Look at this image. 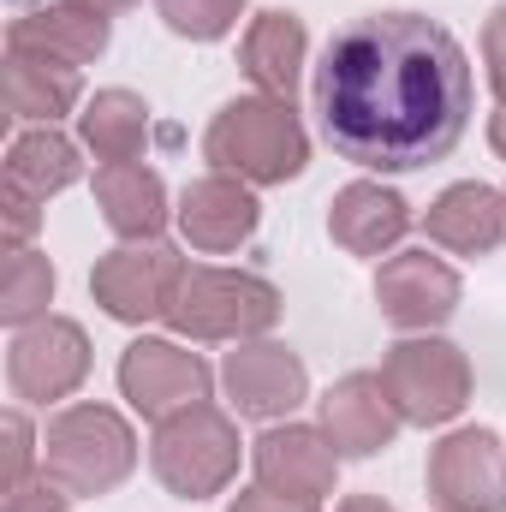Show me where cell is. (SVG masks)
Masks as SVG:
<instances>
[{
  "instance_id": "cell-18",
  "label": "cell",
  "mask_w": 506,
  "mask_h": 512,
  "mask_svg": "<svg viewBox=\"0 0 506 512\" xmlns=\"http://www.w3.org/2000/svg\"><path fill=\"white\" fill-rule=\"evenodd\" d=\"M108 36H114L108 30V12H90V6L60 0V6H42V12L12 18L6 48H36V54H54L66 66H84V60L108 54Z\"/></svg>"
},
{
  "instance_id": "cell-19",
  "label": "cell",
  "mask_w": 506,
  "mask_h": 512,
  "mask_svg": "<svg viewBox=\"0 0 506 512\" xmlns=\"http://www.w3.org/2000/svg\"><path fill=\"white\" fill-rule=\"evenodd\" d=\"M84 96V78L78 66L54 60V54H36V48H12L6 54V114L12 120H42L54 126L60 114H72Z\"/></svg>"
},
{
  "instance_id": "cell-16",
  "label": "cell",
  "mask_w": 506,
  "mask_h": 512,
  "mask_svg": "<svg viewBox=\"0 0 506 512\" xmlns=\"http://www.w3.org/2000/svg\"><path fill=\"white\" fill-rule=\"evenodd\" d=\"M423 227H429V239H435V245H447V251L489 256L506 239V197L495 191V185H477V179L447 185V191L429 203Z\"/></svg>"
},
{
  "instance_id": "cell-15",
  "label": "cell",
  "mask_w": 506,
  "mask_h": 512,
  "mask_svg": "<svg viewBox=\"0 0 506 512\" xmlns=\"http://www.w3.org/2000/svg\"><path fill=\"white\" fill-rule=\"evenodd\" d=\"M256 197L245 179L233 173H209V179H191L185 197H179V233L197 245V251H239L256 233Z\"/></svg>"
},
{
  "instance_id": "cell-33",
  "label": "cell",
  "mask_w": 506,
  "mask_h": 512,
  "mask_svg": "<svg viewBox=\"0 0 506 512\" xmlns=\"http://www.w3.org/2000/svg\"><path fill=\"white\" fill-rule=\"evenodd\" d=\"M72 6H90V12H126L137 0H72Z\"/></svg>"
},
{
  "instance_id": "cell-20",
  "label": "cell",
  "mask_w": 506,
  "mask_h": 512,
  "mask_svg": "<svg viewBox=\"0 0 506 512\" xmlns=\"http://www.w3.org/2000/svg\"><path fill=\"white\" fill-rule=\"evenodd\" d=\"M96 203H102V221L120 239H131V245H149L167 227V191L137 161H120V167H102L96 173Z\"/></svg>"
},
{
  "instance_id": "cell-5",
  "label": "cell",
  "mask_w": 506,
  "mask_h": 512,
  "mask_svg": "<svg viewBox=\"0 0 506 512\" xmlns=\"http://www.w3.org/2000/svg\"><path fill=\"white\" fill-rule=\"evenodd\" d=\"M167 322L185 340H256L280 322V292L239 268H185Z\"/></svg>"
},
{
  "instance_id": "cell-11",
  "label": "cell",
  "mask_w": 506,
  "mask_h": 512,
  "mask_svg": "<svg viewBox=\"0 0 506 512\" xmlns=\"http://www.w3.org/2000/svg\"><path fill=\"white\" fill-rule=\"evenodd\" d=\"M251 459H256V489H274L286 501H322V495H334L340 447L328 441V429H310V423L268 429L256 441Z\"/></svg>"
},
{
  "instance_id": "cell-25",
  "label": "cell",
  "mask_w": 506,
  "mask_h": 512,
  "mask_svg": "<svg viewBox=\"0 0 506 512\" xmlns=\"http://www.w3.org/2000/svg\"><path fill=\"white\" fill-rule=\"evenodd\" d=\"M245 0H161V18L173 36H191V42H215L239 24Z\"/></svg>"
},
{
  "instance_id": "cell-17",
  "label": "cell",
  "mask_w": 506,
  "mask_h": 512,
  "mask_svg": "<svg viewBox=\"0 0 506 512\" xmlns=\"http://www.w3.org/2000/svg\"><path fill=\"white\" fill-rule=\"evenodd\" d=\"M405 227H411L405 197L387 191V185H370V179L346 185V191L334 197V209H328V233H334V245L352 251V256L393 251V245L405 239Z\"/></svg>"
},
{
  "instance_id": "cell-13",
  "label": "cell",
  "mask_w": 506,
  "mask_h": 512,
  "mask_svg": "<svg viewBox=\"0 0 506 512\" xmlns=\"http://www.w3.org/2000/svg\"><path fill=\"white\" fill-rule=\"evenodd\" d=\"M221 382H227V399L239 405V417H262V423L286 417L310 393V376H304L298 352L280 346V340H245L239 352H227Z\"/></svg>"
},
{
  "instance_id": "cell-30",
  "label": "cell",
  "mask_w": 506,
  "mask_h": 512,
  "mask_svg": "<svg viewBox=\"0 0 506 512\" xmlns=\"http://www.w3.org/2000/svg\"><path fill=\"white\" fill-rule=\"evenodd\" d=\"M227 512H316V501H286L274 489H251V495H239Z\"/></svg>"
},
{
  "instance_id": "cell-8",
  "label": "cell",
  "mask_w": 506,
  "mask_h": 512,
  "mask_svg": "<svg viewBox=\"0 0 506 512\" xmlns=\"http://www.w3.org/2000/svg\"><path fill=\"white\" fill-rule=\"evenodd\" d=\"M84 376H90V340H84L78 322H66V316H42V322H30V328L12 334L6 382H12L18 399H30V405L66 399Z\"/></svg>"
},
{
  "instance_id": "cell-26",
  "label": "cell",
  "mask_w": 506,
  "mask_h": 512,
  "mask_svg": "<svg viewBox=\"0 0 506 512\" xmlns=\"http://www.w3.org/2000/svg\"><path fill=\"white\" fill-rule=\"evenodd\" d=\"M66 489L42 471V477H24L18 489H6V501H0V512H66Z\"/></svg>"
},
{
  "instance_id": "cell-32",
  "label": "cell",
  "mask_w": 506,
  "mask_h": 512,
  "mask_svg": "<svg viewBox=\"0 0 506 512\" xmlns=\"http://www.w3.org/2000/svg\"><path fill=\"white\" fill-rule=\"evenodd\" d=\"M489 143H495V155H506V108L489 120Z\"/></svg>"
},
{
  "instance_id": "cell-4",
  "label": "cell",
  "mask_w": 506,
  "mask_h": 512,
  "mask_svg": "<svg viewBox=\"0 0 506 512\" xmlns=\"http://www.w3.org/2000/svg\"><path fill=\"white\" fill-rule=\"evenodd\" d=\"M149 465L155 477L179 495V501H209L233 483L239 471V429L227 423V411H215L209 399L203 405H185L173 417L155 423V441H149Z\"/></svg>"
},
{
  "instance_id": "cell-3",
  "label": "cell",
  "mask_w": 506,
  "mask_h": 512,
  "mask_svg": "<svg viewBox=\"0 0 506 512\" xmlns=\"http://www.w3.org/2000/svg\"><path fill=\"white\" fill-rule=\"evenodd\" d=\"M131 465H137L131 423L108 405H66L42 435V471L72 501H96V495L120 489Z\"/></svg>"
},
{
  "instance_id": "cell-29",
  "label": "cell",
  "mask_w": 506,
  "mask_h": 512,
  "mask_svg": "<svg viewBox=\"0 0 506 512\" xmlns=\"http://www.w3.org/2000/svg\"><path fill=\"white\" fill-rule=\"evenodd\" d=\"M483 60H489V84H495V96L506 108V6L489 12V24H483Z\"/></svg>"
},
{
  "instance_id": "cell-1",
  "label": "cell",
  "mask_w": 506,
  "mask_h": 512,
  "mask_svg": "<svg viewBox=\"0 0 506 512\" xmlns=\"http://www.w3.org/2000/svg\"><path fill=\"white\" fill-rule=\"evenodd\" d=\"M328 143L376 173H417L465 137L471 66L447 24L423 12H370L346 24L316 66Z\"/></svg>"
},
{
  "instance_id": "cell-28",
  "label": "cell",
  "mask_w": 506,
  "mask_h": 512,
  "mask_svg": "<svg viewBox=\"0 0 506 512\" xmlns=\"http://www.w3.org/2000/svg\"><path fill=\"white\" fill-rule=\"evenodd\" d=\"M30 233H36V197L18 191V185H6V256L24 251Z\"/></svg>"
},
{
  "instance_id": "cell-22",
  "label": "cell",
  "mask_w": 506,
  "mask_h": 512,
  "mask_svg": "<svg viewBox=\"0 0 506 512\" xmlns=\"http://www.w3.org/2000/svg\"><path fill=\"white\" fill-rule=\"evenodd\" d=\"M298 66H304V24L292 12H262L245 36V72L262 96H286L292 102V84H298Z\"/></svg>"
},
{
  "instance_id": "cell-24",
  "label": "cell",
  "mask_w": 506,
  "mask_h": 512,
  "mask_svg": "<svg viewBox=\"0 0 506 512\" xmlns=\"http://www.w3.org/2000/svg\"><path fill=\"white\" fill-rule=\"evenodd\" d=\"M48 298H54V262L36 251L6 256V268H0V316L12 328H30V322H42Z\"/></svg>"
},
{
  "instance_id": "cell-27",
  "label": "cell",
  "mask_w": 506,
  "mask_h": 512,
  "mask_svg": "<svg viewBox=\"0 0 506 512\" xmlns=\"http://www.w3.org/2000/svg\"><path fill=\"white\" fill-rule=\"evenodd\" d=\"M0 435H6V471H0V495H6L30 477V423H24V411H6Z\"/></svg>"
},
{
  "instance_id": "cell-21",
  "label": "cell",
  "mask_w": 506,
  "mask_h": 512,
  "mask_svg": "<svg viewBox=\"0 0 506 512\" xmlns=\"http://www.w3.org/2000/svg\"><path fill=\"white\" fill-rule=\"evenodd\" d=\"M78 173H84L78 143H72V137H60L54 126L18 131V137H12V149H6V185L30 191L36 203H48L54 191H66Z\"/></svg>"
},
{
  "instance_id": "cell-10",
  "label": "cell",
  "mask_w": 506,
  "mask_h": 512,
  "mask_svg": "<svg viewBox=\"0 0 506 512\" xmlns=\"http://www.w3.org/2000/svg\"><path fill=\"white\" fill-rule=\"evenodd\" d=\"M120 387H126V399L143 417L161 423V417L209 399V364L197 352L173 346V340H137L120 358Z\"/></svg>"
},
{
  "instance_id": "cell-31",
  "label": "cell",
  "mask_w": 506,
  "mask_h": 512,
  "mask_svg": "<svg viewBox=\"0 0 506 512\" xmlns=\"http://www.w3.org/2000/svg\"><path fill=\"white\" fill-rule=\"evenodd\" d=\"M340 512H393V507H387L381 495H352V501H346Z\"/></svg>"
},
{
  "instance_id": "cell-23",
  "label": "cell",
  "mask_w": 506,
  "mask_h": 512,
  "mask_svg": "<svg viewBox=\"0 0 506 512\" xmlns=\"http://www.w3.org/2000/svg\"><path fill=\"white\" fill-rule=\"evenodd\" d=\"M78 131H84V143L96 149L102 167H120V161H137V155H143L149 108H143V96H131V90H102V96H90V108L78 114Z\"/></svg>"
},
{
  "instance_id": "cell-9",
  "label": "cell",
  "mask_w": 506,
  "mask_h": 512,
  "mask_svg": "<svg viewBox=\"0 0 506 512\" xmlns=\"http://www.w3.org/2000/svg\"><path fill=\"white\" fill-rule=\"evenodd\" d=\"M429 501L441 512H506V453L489 429H459L429 453Z\"/></svg>"
},
{
  "instance_id": "cell-6",
  "label": "cell",
  "mask_w": 506,
  "mask_h": 512,
  "mask_svg": "<svg viewBox=\"0 0 506 512\" xmlns=\"http://www.w3.org/2000/svg\"><path fill=\"white\" fill-rule=\"evenodd\" d=\"M381 382H387V393H393V405H399L405 423L429 429V423H447V417L465 411V399H471V364H465V352L453 340L423 334V340L387 346Z\"/></svg>"
},
{
  "instance_id": "cell-12",
  "label": "cell",
  "mask_w": 506,
  "mask_h": 512,
  "mask_svg": "<svg viewBox=\"0 0 506 512\" xmlns=\"http://www.w3.org/2000/svg\"><path fill=\"white\" fill-rule=\"evenodd\" d=\"M376 304L393 328H435L459 310V274L429 251H399L381 262Z\"/></svg>"
},
{
  "instance_id": "cell-2",
  "label": "cell",
  "mask_w": 506,
  "mask_h": 512,
  "mask_svg": "<svg viewBox=\"0 0 506 512\" xmlns=\"http://www.w3.org/2000/svg\"><path fill=\"white\" fill-rule=\"evenodd\" d=\"M203 155L215 161V173H233L245 185H286L304 173L310 137L286 96H239L215 114Z\"/></svg>"
},
{
  "instance_id": "cell-7",
  "label": "cell",
  "mask_w": 506,
  "mask_h": 512,
  "mask_svg": "<svg viewBox=\"0 0 506 512\" xmlns=\"http://www.w3.org/2000/svg\"><path fill=\"white\" fill-rule=\"evenodd\" d=\"M185 280V262L173 245L149 239V245H120L96 262L90 286H96V304L114 316V322H155L167 316L173 292Z\"/></svg>"
},
{
  "instance_id": "cell-14",
  "label": "cell",
  "mask_w": 506,
  "mask_h": 512,
  "mask_svg": "<svg viewBox=\"0 0 506 512\" xmlns=\"http://www.w3.org/2000/svg\"><path fill=\"white\" fill-rule=\"evenodd\" d=\"M399 405H393V393L381 376H346V382L328 387V399H322V429H328V441L346 453V459H370L381 453L393 435H399Z\"/></svg>"
}]
</instances>
